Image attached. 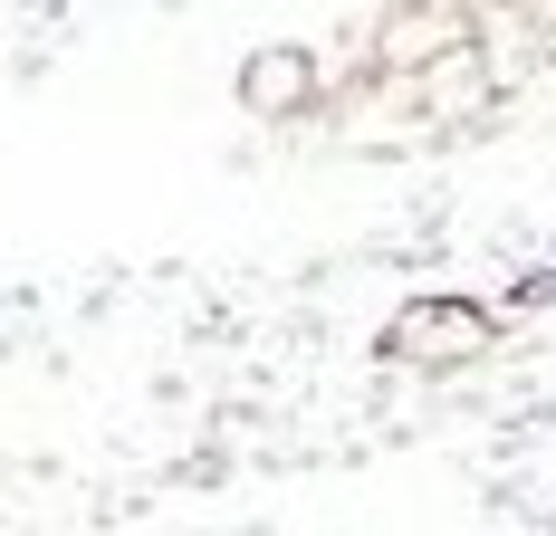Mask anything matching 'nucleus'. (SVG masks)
<instances>
[{"label":"nucleus","instance_id":"nucleus-1","mask_svg":"<svg viewBox=\"0 0 556 536\" xmlns=\"http://www.w3.org/2000/svg\"><path fill=\"white\" fill-rule=\"evenodd\" d=\"M500 345V317L470 307V297H413L403 317L384 326V355L393 365H470Z\"/></svg>","mask_w":556,"mask_h":536},{"label":"nucleus","instance_id":"nucleus-2","mask_svg":"<svg viewBox=\"0 0 556 536\" xmlns=\"http://www.w3.org/2000/svg\"><path fill=\"white\" fill-rule=\"evenodd\" d=\"M240 97H250L260 115H269V106H298V97H307V58H250Z\"/></svg>","mask_w":556,"mask_h":536}]
</instances>
